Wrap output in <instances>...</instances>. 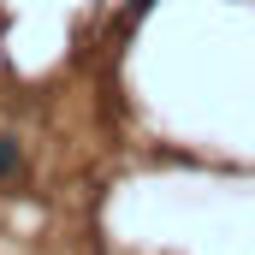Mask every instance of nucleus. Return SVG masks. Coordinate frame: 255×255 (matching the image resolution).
<instances>
[{
	"instance_id": "nucleus-1",
	"label": "nucleus",
	"mask_w": 255,
	"mask_h": 255,
	"mask_svg": "<svg viewBox=\"0 0 255 255\" xmlns=\"http://www.w3.org/2000/svg\"><path fill=\"white\" fill-rule=\"evenodd\" d=\"M18 160H24V154H18V136H0V178H12Z\"/></svg>"
},
{
	"instance_id": "nucleus-2",
	"label": "nucleus",
	"mask_w": 255,
	"mask_h": 255,
	"mask_svg": "<svg viewBox=\"0 0 255 255\" xmlns=\"http://www.w3.org/2000/svg\"><path fill=\"white\" fill-rule=\"evenodd\" d=\"M148 6H154V0H130V18H142V12H148Z\"/></svg>"
}]
</instances>
